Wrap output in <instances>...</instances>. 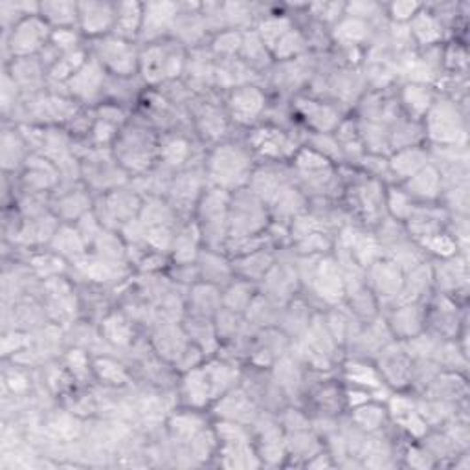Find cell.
<instances>
[{"mask_svg":"<svg viewBox=\"0 0 470 470\" xmlns=\"http://www.w3.org/2000/svg\"><path fill=\"white\" fill-rule=\"evenodd\" d=\"M254 169L250 147L239 144H219L208 154L204 164V175L210 180V186L230 193L247 188Z\"/></svg>","mask_w":470,"mask_h":470,"instance_id":"1","label":"cell"},{"mask_svg":"<svg viewBox=\"0 0 470 470\" xmlns=\"http://www.w3.org/2000/svg\"><path fill=\"white\" fill-rule=\"evenodd\" d=\"M421 125L434 147H466V118L459 103L450 98L437 96Z\"/></svg>","mask_w":470,"mask_h":470,"instance_id":"2","label":"cell"},{"mask_svg":"<svg viewBox=\"0 0 470 470\" xmlns=\"http://www.w3.org/2000/svg\"><path fill=\"white\" fill-rule=\"evenodd\" d=\"M188 54L184 46L173 39H162L140 48L138 74L149 85L173 82L186 70Z\"/></svg>","mask_w":470,"mask_h":470,"instance_id":"3","label":"cell"},{"mask_svg":"<svg viewBox=\"0 0 470 470\" xmlns=\"http://www.w3.org/2000/svg\"><path fill=\"white\" fill-rule=\"evenodd\" d=\"M231 193L210 186L202 192L195 212L202 243L210 250H224L228 243V212Z\"/></svg>","mask_w":470,"mask_h":470,"instance_id":"4","label":"cell"},{"mask_svg":"<svg viewBox=\"0 0 470 470\" xmlns=\"http://www.w3.org/2000/svg\"><path fill=\"white\" fill-rule=\"evenodd\" d=\"M113 147L114 161L121 166V169L135 175L147 173L153 168L154 161L159 159L161 149L149 130L137 125L120 129Z\"/></svg>","mask_w":470,"mask_h":470,"instance_id":"5","label":"cell"},{"mask_svg":"<svg viewBox=\"0 0 470 470\" xmlns=\"http://www.w3.org/2000/svg\"><path fill=\"white\" fill-rule=\"evenodd\" d=\"M90 56L113 77H133L140 67V46L116 35L92 41Z\"/></svg>","mask_w":470,"mask_h":470,"instance_id":"6","label":"cell"},{"mask_svg":"<svg viewBox=\"0 0 470 470\" xmlns=\"http://www.w3.org/2000/svg\"><path fill=\"white\" fill-rule=\"evenodd\" d=\"M248 147L252 153L263 156L269 162L293 161L296 151L300 149L296 140L278 125L255 127L248 135Z\"/></svg>","mask_w":470,"mask_h":470,"instance_id":"7","label":"cell"},{"mask_svg":"<svg viewBox=\"0 0 470 470\" xmlns=\"http://www.w3.org/2000/svg\"><path fill=\"white\" fill-rule=\"evenodd\" d=\"M50 37L51 28L41 19V15L26 17L13 26L10 34V50L17 59L34 58L44 50Z\"/></svg>","mask_w":470,"mask_h":470,"instance_id":"8","label":"cell"},{"mask_svg":"<svg viewBox=\"0 0 470 470\" xmlns=\"http://www.w3.org/2000/svg\"><path fill=\"white\" fill-rule=\"evenodd\" d=\"M267 111V96L257 85L247 83L230 90L226 98V113L231 121L252 127Z\"/></svg>","mask_w":470,"mask_h":470,"instance_id":"9","label":"cell"},{"mask_svg":"<svg viewBox=\"0 0 470 470\" xmlns=\"http://www.w3.org/2000/svg\"><path fill=\"white\" fill-rule=\"evenodd\" d=\"M365 278H370V291L377 300H397L404 286V270L394 259L379 257L375 263L365 269Z\"/></svg>","mask_w":470,"mask_h":470,"instance_id":"10","label":"cell"},{"mask_svg":"<svg viewBox=\"0 0 470 470\" xmlns=\"http://www.w3.org/2000/svg\"><path fill=\"white\" fill-rule=\"evenodd\" d=\"M377 365L384 384L399 389L410 384L413 358L406 351L404 344L397 346V342H389L388 346H384L379 353Z\"/></svg>","mask_w":470,"mask_h":470,"instance_id":"11","label":"cell"},{"mask_svg":"<svg viewBox=\"0 0 470 470\" xmlns=\"http://www.w3.org/2000/svg\"><path fill=\"white\" fill-rule=\"evenodd\" d=\"M107 70L90 56L83 68L65 85L68 89V96L77 103H92L99 96H103V90L107 87Z\"/></svg>","mask_w":470,"mask_h":470,"instance_id":"12","label":"cell"},{"mask_svg":"<svg viewBox=\"0 0 470 470\" xmlns=\"http://www.w3.org/2000/svg\"><path fill=\"white\" fill-rule=\"evenodd\" d=\"M116 4L114 3H80V19L77 30L90 41L107 37L114 32Z\"/></svg>","mask_w":470,"mask_h":470,"instance_id":"13","label":"cell"},{"mask_svg":"<svg viewBox=\"0 0 470 470\" xmlns=\"http://www.w3.org/2000/svg\"><path fill=\"white\" fill-rule=\"evenodd\" d=\"M178 13H180V4L175 3L144 4V24L138 43L149 44L162 39H169Z\"/></svg>","mask_w":470,"mask_h":470,"instance_id":"14","label":"cell"},{"mask_svg":"<svg viewBox=\"0 0 470 470\" xmlns=\"http://www.w3.org/2000/svg\"><path fill=\"white\" fill-rule=\"evenodd\" d=\"M293 109L302 120L310 127L312 133H334L338 125L342 123L341 113L334 109L331 103L298 96L293 103Z\"/></svg>","mask_w":470,"mask_h":470,"instance_id":"15","label":"cell"},{"mask_svg":"<svg viewBox=\"0 0 470 470\" xmlns=\"http://www.w3.org/2000/svg\"><path fill=\"white\" fill-rule=\"evenodd\" d=\"M386 325L396 341H410V338L427 331V309H423L419 302L397 303Z\"/></svg>","mask_w":470,"mask_h":470,"instance_id":"16","label":"cell"},{"mask_svg":"<svg viewBox=\"0 0 470 470\" xmlns=\"http://www.w3.org/2000/svg\"><path fill=\"white\" fill-rule=\"evenodd\" d=\"M312 286L327 303H341L346 296V274L334 259L325 257L312 274Z\"/></svg>","mask_w":470,"mask_h":470,"instance_id":"17","label":"cell"},{"mask_svg":"<svg viewBox=\"0 0 470 470\" xmlns=\"http://www.w3.org/2000/svg\"><path fill=\"white\" fill-rule=\"evenodd\" d=\"M401 188L417 202V204H434L441 200L443 190V176L435 164H427L423 169L411 175L408 180L401 182Z\"/></svg>","mask_w":470,"mask_h":470,"instance_id":"18","label":"cell"},{"mask_svg":"<svg viewBox=\"0 0 470 470\" xmlns=\"http://www.w3.org/2000/svg\"><path fill=\"white\" fill-rule=\"evenodd\" d=\"M408 30L413 44L423 50L445 44L447 39V28L425 4L419 13L408 22Z\"/></svg>","mask_w":470,"mask_h":470,"instance_id":"19","label":"cell"},{"mask_svg":"<svg viewBox=\"0 0 470 470\" xmlns=\"http://www.w3.org/2000/svg\"><path fill=\"white\" fill-rule=\"evenodd\" d=\"M192 342L184 327L176 324H162L153 334V348L164 360L171 364H178V360L184 356L190 349Z\"/></svg>","mask_w":470,"mask_h":470,"instance_id":"20","label":"cell"},{"mask_svg":"<svg viewBox=\"0 0 470 470\" xmlns=\"http://www.w3.org/2000/svg\"><path fill=\"white\" fill-rule=\"evenodd\" d=\"M430 164V151L423 145H411L404 149H397L389 154L388 166L389 173L396 182H404L419 169Z\"/></svg>","mask_w":470,"mask_h":470,"instance_id":"21","label":"cell"},{"mask_svg":"<svg viewBox=\"0 0 470 470\" xmlns=\"http://www.w3.org/2000/svg\"><path fill=\"white\" fill-rule=\"evenodd\" d=\"M435 98L437 94L432 90V87L419 83H406L399 94L401 107L404 109L406 116L413 121H423V118L434 106Z\"/></svg>","mask_w":470,"mask_h":470,"instance_id":"22","label":"cell"},{"mask_svg":"<svg viewBox=\"0 0 470 470\" xmlns=\"http://www.w3.org/2000/svg\"><path fill=\"white\" fill-rule=\"evenodd\" d=\"M274 265H276L274 255L265 252V248H261L235 257L231 269L233 274H239V279L254 283V281H263Z\"/></svg>","mask_w":470,"mask_h":470,"instance_id":"23","label":"cell"},{"mask_svg":"<svg viewBox=\"0 0 470 470\" xmlns=\"http://www.w3.org/2000/svg\"><path fill=\"white\" fill-rule=\"evenodd\" d=\"M180 389H182V397H184L188 406L193 410H202L204 406H208L214 401L212 386H210V380H208V375L202 365L184 373V377H182Z\"/></svg>","mask_w":470,"mask_h":470,"instance_id":"24","label":"cell"},{"mask_svg":"<svg viewBox=\"0 0 470 470\" xmlns=\"http://www.w3.org/2000/svg\"><path fill=\"white\" fill-rule=\"evenodd\" d=\"M144 24V4L140 3H118L116 4V24L113 35L138 43Z\"/></svg>","mask_w":470,"mask_h":470,"instance_id":"25","label":"cell"},{"mask_svg":"<svg viewBox=\"0 0 470 470\" xmlns=\"http://www.w3.org/2000/svg\"><path fill=\"white\" fill-rule=\"evenodd\" d=\"M221 307H223V294L219 291V286L212 283H204V281H199L193 285L192 294H190L192 317L215 318Z\"/></svg>","mask_w":470,"mask_h":470,"instance_id":"26","label":"cell"},{"mask_svg":"<svg viewBox=\"0 0 470 470\" xmlns=\"http://www.w3.org/2000/svg\"><path fill=\"white\" fill-rule=\"evenodd\" d=\"M370 35H372V24L349 15H344L331 30L333 41L344 48H358L360 44L370 39Z\"/></svg>","mask_w":470,"mask_h":470,"instance_id":"27","label":"cell"},{"mask_svg":"<svg viewBox=\"0 0 470 470\" xmlns=\"http://www.w3.org/2000/svg\"><path fill=\"white\" fill-rule=\"evenodd\" d=\"M200 243H202V238H200L197 223L188 224L182 230H178L175 235L173 248H171L175 263L176 265H193L199 254H200Z\"/></svg>","mask_w":470,"mask_h":470,"instance_id":"28","label":"cell"},{"mask_svg":"<svg viewBox=\"0 0 470 470\" xmlns=\"http://www.w3.org/2000/svg\"><path fill=\"white\" fill-rule=\"evenodd\" d=\"M293 28H294V20H293L291 13L270 12L257 20L254 30L259 35V39L263 41L267 50L270 51L276 46V43Z\"/></svg>","mask_w":470,"mask_h":470,"instance_id":"29","label":"cell"},{"mask_svg":"<svg viewBox=\"0 0 470 470\" xmlns=\"http://www.w3.org/2000/svg\"><path fill=\"white\" fill-rule=\"evenodd\" d=\"M202 368L208 375V380H210L214 401L221 399L224 394H228V391L235 388V384H238L239 372L235 370V365L224 360H210L202 364Z\"/></svg>","mask_w":470,"mask_h":470,"instance_id":"30","label":"cell"},{"mask_svg":"<svg viewBox=\"0 0 470 470\" xmlns=\"http://www.w3.org/2000/svg\"><path fill=\"white\" fill-rule=\"evenodd\" d=\"M39 15L51 30L77 28L80 3H41Z\"/></svg>","mask_w":470,"mask_h":470,"instance_id":"31","label":"cell"},{"mask_svg":"<svg viewBox=\"0 0 470 470\" xmlns=\"http://www.w3.org/2000/svg\"><path fill=\"white\" fill-rule=\"evenodd\" d=\"M51 245V252L61 255L63 259H72V261H82L87 255V245L83 241V238L80 235V231L75 230V226H59L54 238L50 241Z\"/></svg>","mask_w":470,"mask_h":470,"instance_id":"32","label":"cell"},{"mask_svg":"<svg viewBox=\"0 0 470 470\" xmlns=\"http://www.w3.org/2000/svg\"><path fill=\"white\" fill-rule=\"evenodd\" d=\"M219 401V411H223V419L233 423H250L254 419V404L241 389H231L224 394Z\"/></svg>","mask_w":470,"mask_h":470,"instance_id":"33","label":"cell"},{"mask_svg":"<svg viewBox=\"0 0 470 470\" xmlns=\"http://www.w3.org/2000/svg\"><path fill=\"white\" fill-rule=\"evenodd\" d=\"M101 336L114 346L125 348L133 342L135 329L130 320L121 315V312H111V315L101 320Z\"/></svg>","mask_w":470,"mask_h":470,"instance_id":"34","label":"cell"},{"mask_svg":"<svg viewBox=\"0 0 470 470\" xmlns=\"http://www.w3.org/2000/svg\"><path fill=\"white\" fill-rule=\"evenodd\" d=\"M344 377L349 384L356 386V388H364V389H370L375 391L380 389L384 386L382 377L379 373L377 368L370 365L368 362L364 360H349L344 364Z\"/></svg>","mask_w":470,"mask_h":470,"instance_id":"35","label":"cell"},{"mask_svg":"<svg viewBox=\"0 0 470 470\" xmlns=\"http://www.w3.org/2000/svg\"><path fill=\"white\" fill-rule=\"evenodd\" d=\"M89 58H90V51L87 48H77L74 51H68V54H63L46 74L50 80H54L58 83H67L83 68Z\"/></svg>","mask_w":470,"mask_h":470,"instance_id":"36","label":"cell"},{"mask_svg":"<svg viewBox=\"0 0 470 470\" xmlns=\"http://www.w3.org/2000/svg\"><path fill=\"white\" fill-rule=\"evenodd\" d=\"M384 202H386V212L391 215V219L403 224L411 217L417 206V202L401 186L396 184L386 188Z\"/></svg>","mask_w":470,"mask_h":470,"instance_id":"37","label":"cell"},{"mask_svg":"<svg viewBox=\"0 0 470 470\" xmlns=\"http://www.w3.org/2000/svg\"><path fill=\"white\" fill-rule=\"evenodd\" d=\"M309 44V39L307 35L300 30V28H294L286 32L278 43L276 46L270 50V56L278 61H291V59H298L305 48Z\"/></svg>","mask_w":470,"mask_h":470,"instance_id":"38","label":"cell"},{"mask_svg":"<svg viewBox=\"0 0 470 470\" xmlns=\"http://www.w3.org/2000/svg\"><path fill=\"white\" fill-rule=\"evenodd\" d=\"M255 291H254V285L247 279H238L230 283L228 289L223 294V307L238 312V315H243V312L248 310V307L252 305L254 298H255Z\"/></svg>","mask_w":470,"mask_h":470,"instance_id":"39","label":"cell"},{"mask_svg":"<svg viewBox=\"0 0 470 470\" xmlns=\"http://www.w3.org/2000/svg\"><path fill=\"white\" fill-rule=\"evenodd\" d=\"M417 245L423 248V252H428V254L435 255L437 259H450V257L461 254L459 243L456 241V238L449 230L434 233V235H430V238L417 241Z\"/></svg>","mask_w":470,"mask_h":470,"instance_id":"40","label":"cell"},{"mask_svg":"<svg viewBox=\"0 0 470 470\" xmlns=\"http://www.w3.org/2000/svg\"><path fill=\"white\" fill-rule=\"evenodd\" d=\"M92 212V200L85 193V190L80 192H70L68 195L61 197L59 200V210H58V219L68 221H80L83 215Z\"/></svg>","mask_w":470,"mask_h":470,"instance_id":"41","label":"cell"},{"mask_svg":"<svg viewBox=\"0 0 470 470\" xmlns=\"http://www.w3.org/2000/svg\"><path fill=\"white\" fill-rule=\"evenodd\" d=\"M192 154V145L184 137H173L161 144L159 159L168 168H182Z\"/></svg>","mask_w":470,"mask_h":470,"instance_id":"42","label":"cell"},{"mask_svg":"<svg viewBox=\"0 0 470 470\" xmlns=\"http://www.w3.org/2000/svg\"><path fill=\"white\" fill-rule=\"evenodd\" d=\"M199 410H188L182 413H175L169 419V430L173 437L180 441H193L202 432V421L197 413Z\"/></svg>","mask_w":470,"mask_h":470,"instance_id":"43","label":"cell"},{"mask_svg":"<svg viewBox=\"0 0 470 470\" xmlns=\"http://www.w3.org/2000/svg\"><path fill=\"white\" fill-rule=\"evenodd\" d=\"M388 417V410L386 406L379 404V403H365L358 408L353 410V421L358 428L365 430V432H375L379 430Z\"/></svg>","mask_w":470,"mask_h":470,"instance_id":"44","label":"cell"},{"mask_svg":"<svg viewBox=\"0 0 470 470\" xmlns=\"http://www.w3.org/2000/svg\"><path fill=\"white\" fill-rule=\"evenodd\" d=\"M243 44V32L239 30H223L214 35L212 41V54L221 59H233L239 58Z\"/></svg>","mask_w":470,"mask_h":470,"instance_id":"45","label":"cell"},{"mask_svg":"<svg viewBox=\"0 0 470 470\" xmlns=\"http://www.w3.org/2000/svg\"><path fill=\"white\" fill-rule=\"evenodd\" d=\"M92 370H94V375L101 382L111 384V386H123L129 380V373L125 372L123 365L109 356L96 358L92 362Z\"/></svg>","mask_w":470,"mask_h":470,"instance_id":"46","label":"cell"},{"mask_svg":"<svg viewBox=\"0 0 470 470\" xmlns=\"http://www.w3.org/2000/svg\"><path fill=\"white\" fill-rule=\"evenodd\" d=\"M199 127L200 133L208 138L217 140L219 137L224 135L226 130V118L212 106H206L202 113L199 114Z\"/></svg>","mask_w":470,"mask_h":470,"instance_id":"47","label":"cell"},{"mask_svg":"<svg viewBox=\"0 0 470 470\" xmlns=\"http://www.w3.org/2000/svg\"><path fill=\"white\" fill-rule=\"evenodd\" d=\"M307 147L318 151L320 154L324 151V156L325 159H329L331 162H334L336 159L338 161L342 159V149H341V144H338L334 133H310Z\"/></svg>","mask_w":470,"mask_h":470,"instance_id":"48","label":"cell"},{"mask_svg":"<svg viewBox=\"0 0 470 470\" xmlns=\"http://www.w3.org/2000/svg\"><path fill=\"white\" fill-rule=\"evenodd\" d=\"M423 8L421 3H410V0H404V3H391L384 4V17L391 24H408L419 10Z\"/></svg>","mask_w":470,"mask_h":470,"instance_id":"49","label":"cell"},{"mask_svg":"<svg viewBox=\"0 0 470 470\" xmlns=\"http://www.w3.org/2000/svg\"><path fill=\"white\" fill-rule=\"evenodd\" d=\"M82 41H83V35L77 28L51 30V37H50V43L54 44L61 51V54H68V51L83 48Z\"/></svg>","mask_w":470,"mask_h":470,"instance_id":"50","label":"cell"},{"mask_svg":"<svg viewBox=\"0 0 470 470\" xmlns=\"http://www.w3.org/2000/svg\"><path fill=\"white\" fill-rule=\"evenodd\" d=\"M65 360H67V370L72 375V379L82 380L90 372L94 373L92 364H90V360H89V356H87V353L83 349H70L67 353V358Z\"/></svg>","mask_w":470,"mask_h":470,"instance_id":"51","label":"cell"},{"mask_svg":"<svg viewBox=\"0 0 470 470\" xmlns=\"http://www.w3.org/2000/svg\"><path fill=\"white\" fill-rule=\"evenodd\" d=\"M12 380H13V382H22L24 379H20L19 375H15V379H12ZM10 386L15 389V394H19V388H17L15 384H10ZM26 388H28V384H22V386H20V391H22V389H26Z\"/></svg>","mask_w":470,"mask_h":470,"instance_id":"52","label":"cell"}]
</instances>
